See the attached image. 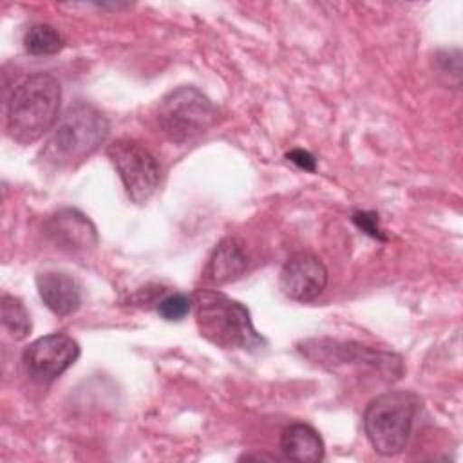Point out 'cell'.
<instances>
[{
	"instance_id": "obj_1",
	"label": "cell",
	"mask_w": 463,
	"mask_h": 463,
	"mask_svg": "<svg viewBox=\"0 0 463 463\" xmlns=\"http://www.w3.org/2000/svg\"><path fill=\"white\" fill-rule=\"evenodd\" d=\"M109 136V119L94 105L78 101L56 121L40 159L49 168H74L90 157Z\"/></svg>"
},
{
	"instance_id": "obj_2",
	"label": "cell",
	"mask_w": 463,
	"mask_h": 463,
	"mask_svg": "<svg viewBox=\"0 0 463 463\" xmlns=\"http://www.w3.org/2000/svg\"><path fill=\"white\" fill-rule=\"evenodd\" d=\"M61 87L49 72H36L20 81L7 101L5 128L20 145H31L60 119Z\"/></svg>"
},
{
	"instance_id": "obj_3",
	"label": "cell",
	"mask_w": 463,
	"mask_h": 463,
	"mask_svg": "<svg viewBox=\"0 0 463 463\" xmlns=\"http://www.w3.org/2000/svg\"><path fill=\"white\" fill-rule=\"evenodd\" d=\"M192 297L199 333L213 345L246 351L266 345V338L255 329L244 304L213 289H201Z\"/></svg>"
},
{
	"instance_id": "obj_4",
	"label": "cell",
	"mask_w": 463,
	"mask_h": 463,
	"mask_svg": "<svg viewBox=\"0 0 463 463\" xmlns=\"http://www.w3.org/2000/svg\"><path fill=\"white\" fill-rule=\"evenodd\" d=\"M421 402L411 391H387L369 402L364 429L373 449L382 456L400 454L411 438Z\"/></svg>"
},
{
	"instance_id": "obj_5",
	"label": "cell",
	"mask_w": 463,
	"mask_h": 463,
	"mask_svg": "<svg viewBox=\"0 0 463 463\" xmlns=\"http://www.w3.org/2000/svg\"><path fill=\"white\" fill-rule=\"evenodd\" d=\"M156 119L170 141L186 143L204 134L217 121V109L199 89L183 85L161 98Z\"/></svg>"
},
{
	"instance_id": "obj_6",
	"label": "cell",
	"mask_w": 463,
	"mask_h": 463,
	"mask_svg": "<svg viewBox=\"0 0 463 463\" xmlns=\"http://www.w3.org/2000/svg\"><path fill=\"white\" fill-rule=\"evenodd\" d=\"M127 195L141 204L146 203L161 183V166L156 157L134 139H116L107 148Z\"/></svg>"
},
{
	"instance_id": "obj_7",
	"label": "cell",
	"mask_w": 463,
	"mask_h": 463,
	"mask_svg": "<svg viewBox=\"0 0 463 463\" xmlns=\"http://www.w3.org/2000/svg\"><path fill=\"white\" fill-rule=\"evenodd\" d=\"M80 356L78 342L65 333H51L31 342L22 353L25 373L40 382L51 383L60 378Z\"/></svg>"
},
{
	"instance_id": "obj_8",
	"label": "cell",
	"mask_w": 463,
	"mask_h": 463,
	"mask_svg": "<svg viewBox=\"0 0 463 463\" xmlns=\"http://www.w3.org/2000/svg\"><path fill=\"white\" fill-rule=\"evenodd\" d=\"M327 286V268L307 251L293 253L282 266L279 288L289 300L311 302L322 295Z\"/></svg>"
},
{
	"instance_id": "obj_9",
	"label": "cell",
	"mask_w": 463,
	"mask_h": 463,
	"mask_svg": "<svg viewBox=\"0 0 463 463\" xmlns=\"http://www.w3.org/2000/svg\"><path fill=\"white\" fill-rule=\"evenodd\" d=\"M47 237L67 253H87L98 244V232L92 221L76 208H61L45 222Z\"/></svg>"
},
{
	"instance_id": "obj_10",
	"label": "cell",
	"mask_w": 463,
	"mask_h": 463,
	"mask_svg": "<svg viewBox=\"0 0 463 463\" xmlns=\"http://www.w3.org/2000/svg\"><path fill=\"white\" fill-rule=\"evenodd\" d=\"M302 353L320 364H371L374 367H392L400 360L392 362V354L380 353L353 342H338V340H311L300 347Z\"/></svg>"
},
{
	"instance_id": "obj_11",
	"label": "cell",
	"mask_w": 463,
	"mask_h": 463,
	"mask_svg": "<svg viewBox=\"0 0 463 463\" xmlns=\"http://www.w3.org/2000/svg\"><path fill=\"white\" fill-rule=\"evenodd\" d=\"M36 289L47 309L58 317H67L81 306V286L69 273L43 271L36 277Z\"/></svg>"
},
{
	"instance_id": "obj_12",
	"label": "cell",
	"mask_w": 463,
	"mask_h": 463,
	"mask_svg": "<svg viewBox=\"0 0 463 463\" xmlns=\"http://www.w3.org/2000/svg\"><path fill=\"white\" fill-rule=\"evenodd\" d=\"M246 266L248 259L242 244L235 237H226L215 246L206 266V275L212 284L221 286L237 280L246 271Z\"/></svg>"
},
{
	"instance_id": "obj_13",
	"label": "cell",
	"mask_w": 463,
	"mask_h": 463,
	"mask_svg": "<svg viewBox=\"0 0 463 463\" xmlns=\"http://www.w3.org/2000/svg\"><path fill=\"white\" fill-rule=\"evenodd\" d=\"M282 454L298 463H317L324 458V441L307 423H293L280 434Z\"/></svg>"
},
{
	"instance_id": "obj_14",
	"label": "cell",
	"mask_w": 463,
	"mask_h": 463,
	"mask_svg": "<svg viewBox=\"0 0 463 463\" xmlns=\"http://www.w3.org/2000/svg\"><path fill=\"white\" fill-rule=\"evenodd\" d=\"M63 36L49 24H34L24 34V47L33 56H51L63 49Z\"/></svg>"
},
{
	"instance_id": "obj_15",
	"label": "cell",
	"mask_w": 463,
	"mask_h": 463,
	"mask_svg": "<svg viewBox=\"0 0 463 463\" xmlns=\"http://www.w3.org/2000/svg\"><path fill=\"white\" fill-rule=\"evenodd\" d=\"M2 326L14 340H24L31 333V317L24 302L13 295L2 297Z\"/></svg>"
},
{
	"instance_id": "obj_16",
	"label": "cell",
	"mask_w": 463,
	"mask_h": 463,
	"mask_svg": "<svg viewBox=\"0 0 463 463\" xmlns=\"http://www.w3.org/2000/svg\"><path fill=\"white\" fill-rule=\"evenodd\" d=\"M192 306H194V297L184 293H172L157 302V313L161 318L168 322H179L190 313Z\"/></svg>"
},
{
	"instance_id": "obj_17",
	"label": "cell",
	"mask_w": 463,
	"mask_h": 463,
	"mask_svg": "<svg viewBox=\"0 0 463 463\" xmlns=\"http://www.w3.org/2000/svg\"><path fill=\"white\" fill-rule=\"evenodd\" d=\"M353 222H354L362 232H365L367 235H371L373 239L385 241V235L382 233V230H380V226H378V213H374V212H354V213H353Z\"/></svg>"
},
{
	"instance_id": "obj_18",
	"label": "cell",
	"mask_w": 463,
	"mask_h": 463,
	"mask_svg": "<svg viewBox=\"0 0 463 463\" xmlns=\"http://www.w3.org/2000/svg\"><path fill=\"white\" fill-rule=\"evenodd\" d=\"M288 161H291L293 165H297L298 168L302 170H307V172H315L317 168V159L307 152V150H302V148H295L291 152L286 154Z\"/></svg>"
}]
</instances>
